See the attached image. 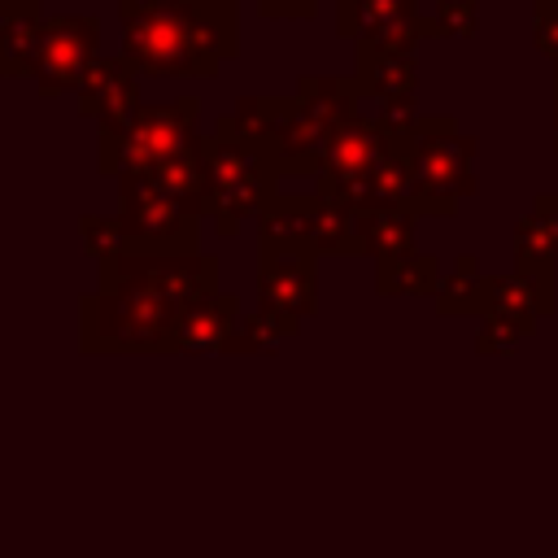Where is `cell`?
I'll list each match as a JSON object with an SVG mask.
<instances>
[{
    "mask_svg": "<svg viewBox=\"0 0 558 558\" xmlns=\"http://www.w3.org/2000/svg\"><path fill=\"white\" fill-rule=\"evenodd\" d=\"M279 340H283V327L270 318V314H248L244 318V327L227 340V349L222 353H275L279 349Z\"/></svg>",
    "mask_w": 558,
    "mask_h": 558,
    "instance_id": "cb8c5ba5",
    "label": "cell"
},
{
    "mask_svg": "<svg viewBox=\"0 0 558 558\" xmlns=\"http://www.w3.org/2000/svg\"><path fill=\"white\" fill-rule=\"evenodd\" d=\"M558 262V192H536L514 222V270H554Z\"/></svg>",
    "mask_w": 558,
    "mask_h": 558,
    "instance_id": "ac0fdd59",
    "label": "cell"
},
{
    "mask_svg": "<svg viewBox=\"0 0 558 558\" xmlns=\"http://www.w3.org/2000/svg\"><path fill=\"white\" fill-rule=\"evenodd\" d=\"M445 283L436 253H410L401 262L375 266V292L379 296H436Z\"/></svg>",
    "mask_w": 558,
    "mask_h": 558,
    "instance_id": "44dd1931",
    "label": "cell"
},
{
    "mask_svg": "<svg viewBox=\"0 0 558 558\" xmlns=\"http://www.w3.org/2000/svg\"><path fill=\"white\" fill-rule=\"evenodd\" d=\"M357 222V240H362V253L379 266V262H401L414 248V231H418V214L414 209H375V214H362L353 218Z\"/></svg>",
    "mask_w": 558,
    "mask_h": 558,
    "instance_id": "ffe728a7",
    "label": "cell"
},
{
    "mask_svg": "<svg viewBox=\"0 0 558 558\" xmlns=\"http://www.w3.org/2000/svg\"><path fill=\"white\" fill-rule=\"evenodd\" d=\"M292 96L305 100L310 113L318 122H327L331 131H340V126L362 118V96L353 87V74H301Z\"/></svg>",
    "mask_w": 558,
    "mask_h": 558,
    "instance_id": "d6986e66",
    "label": "cell"
},
{
    "mask_svg": "<svg viewBox=\"0 0 558 558\" xmlns=\"http://www.w3.org/2000/svg\"><path fill=\"white\" fill-rule=\"evenodd\" d=\"M196 122H201V100L196 96L144 105L135 113L131 131L113 148H100L96 153V166H100V174H113V179L157 170V166L174 161L179 153H187L201 140L196 135Z\"/></svg>",
    "mask_w": 558,
    "mask_h": 558,
    "instance_id": "8992f818",
    "label": "cell"
},
{
    "mask_svg": "<svg viewBox=\"0 0 558 558\" xmlns=\"http://www.w3.org/2000/svg\"><path fill=\"white\" fill-rule=\"evenodd\" d=\"M44 9L39 0H0V74L22 78L35 65L44 39Z\"/></svg>",
    "mask_w": 558,
    "mask_h": 558,
    "instance_id": "e0dca14e",
    "label": "cell"
},
{
    "mask_svg": "<svg viewBox=\"0 0 558 558\" xmlns=\"http://www.w3.org/2000/svg\"><path fill=\"white\" fill-rule=\"evenodd\" d=\"M218 292L214 253H118L78 301L83 353H170L183 314Z\"/></svg>",
    "mask_w": 558,
    "mask_h": 558,
    "instance_id": "6da1fadb",
    "label": "cell"
},
{
    "mask_svg": "<svg viewBox=\"0 0 558 558\" xmlns=\"http://www.w3.org/2000/svg\"><path fill=\"white\" fill-rule=\"evenodd\" d=\"M122 57L153 78H218L240 52V9H196L183 0H118Z\"/></svg>",
    "mask_w": 558,
    "mask_h": 558,
    "instance_id": "7a4b0ae2",
    "label": "cell"
},
{
    "mask_svg": "<svg viewBox=\"0 0 558 558\" xmlns=\"http://www.w3.org/2000/svg\"><path fill=\"white\" fill-rule=\"evenodd\" d=\"M257 310L270 314L283 336H296V327L318 314V257L257 240Z\"/></svg>",
    "mask_w": 558,
    "mask_h": 558,
    "instance_id": "8fae6325",
    "label": "cell"
},
{
    "mask_svg": "<svg viewBox=\"0 0 558 558\" xmlns=\"http://www.w3.org/2000/svg\"><path fill=\"white\" fill-rule=\"evenodd\" d=\"M353 87L362 100H375L379 109L414 100L418 61L414 52H353Z\"/></svg>",
    "mask_w": 558,
    "mask_h": 558,
    "instance_id": "9a60e30c",
    "label": "cell"
},
{
    "mask_svg": "<svg viewBox=\"0 0 558 558\" xmlns=\"http://www.w3.org/2000/svg\"><path fill=\"white\" fill-rule=\"evenodd\" d=\"M554 310V270H510L488 275L484 310H480V353H510L536 323Z\"/></svg>",
    "mask_w": 558,
    "mask_h": 558,
    "instance_id": "30bf717a",
    "label": "cell"
},
{
    "mask_svg": "<svg viewBox=\"0 0 558 558\" xmlns=\"http://www.w3.org/2000/svg\"><path fill=\"white\" fill-rule=\"evenodd\" d=\"M532 48L558 65V0H532Z\"/></svg>",
    "mask_w": 558,
    "mask_h": 558,
    "instance_id": "484cf974",
    "label": "cell"
},
{
    "mask_svg": "<svg viewBox=\"0 0 558 558\" xmlns=\"http://www.w3.org/2000/svg\"><path fill=\"white\" fill-rule=\"evenodd\" d=\"M445 31V39H471L475 35V17H480V0H436L432 13Z\"/></svg>",
    "mask_w": 558,
    "mask_h": 558,
    "instance_id": "d4e9b609",
    "label": "cell"
},
{
    "mask_svg": "<svg viewBox=\"0 0 558 558\" xmlns=\"http://www.w3.org/2000/svg\"><path fill=\"white\" fill-rule=\"evenodd\" d=\"M235 131L275 161L279 174H314L323 170V157L336 140L327 122L310 113L296 96H240L231 109Z\"/></svg>",
    "mask_w": 558,
    "mask_h": 558,
    "instance_id": "5b68a950",
    "label": "cell"
},
{
    "mask_svg": "<svg viewBox=\"0 0 558 558\" xmlns=\"http://www.w3.org/2000/svg\"><path fill=\"white\" fill-rule=\"evenodd\" d=\"M336 35L353 52H414L418 39H445L440 22L418 13V0H336Z\"/></svg>",
    "mask_w": 558,
    "mask_h": 558,
    "instance_id": "7c38bea8",
    "label": "cell"
},
{
    "mask_svg": "<svg viewBox=\"0 0 558 558\" xmlns=\"http://www.w3.org/2000/svg\"><path fill=\"white\" fill-rule=\"evenodd\" d=\"M262 17H283V22H305L318 13V0H257Z\"/></svg>",
    "mask_w": 558,
    "mask_h": 558,
    "instance_id": "4316f807",
    "label": "cell"
},
{
    "mask_svg": "<svg viewBox=\"0 0 558 558\" xmlns=\"http://www.w3.org/2000/svg\"><path fill=\"white\" fill-rule=\"evenodd\" d=\"M235 314H240V301H235L231 292H214V296L196 301V305L183 314L170 353H222L227 340L240 331Z\"/></svg>",
    "mask_w": 558,
    "mask_h": 558,
    "instance_id": "2e32d148",
    "label": "cell"
},
{
    "mask_svg": "<svg viewBox=\"0 0 558 558\" xmlns=\"http://www.w3.org/2000/svg\"><path fill=\"white\" fill-rule=\"evenodd\" d=\"M484 292H488V275L480 270V257L475 253H458L453 270L445 275V283L436 292V314H445V318L480 314L484 310Z\"/></svg>",
    "mask_w": 558,
    "mask_h": 558,
    "instance_id": "7402d4cb",
    "label": "cell"
},
{
    "mask_svg": "<svg viewBox=\"0 0 558 558\" xmlns=\"http://www.w3.org/2000/svg\"><path fill=\"white\" fill-rule=\"evenodd\" d=\"M397 148L405 157L410 183H414V214L418 218H449L466 196H475L471 161L480 153L475 135H462L453 118L423 113L414 131L397 135Z\"/></svg>",
    "mask_w": 558,
    "mask_h": 558,
    "instance_id": "277c9868",
    "label": "cell"
},
{
    "mask_svg": "<svg viewBox=\"0 0 558 558\" xmlns=\"http://www.w3.org/2000/svg\"><path fill=\"white\" fill-rule=\"evenodd\" d=\"M257 240L292 244L314 257H366L357 222L318 192H279L257 218Z\"/></svg>",
    "mask_w": 558,
    "mask_h": 558,
    "instance_id": "52a82bcc",
    "label": "cell"
},
{
    "mask_svg": "<svg viewBox=\"0 0 558 558\" xmlns=\"http://www.w3.org/2000/svg\"><path fill=\"white\" fill-rule=\"evenodd\" d=\"M113 218L122 227L126 253H201V214L157 192L144 174L118 179Z\"/></svg>",
    "mask_w": 558,
    "mask_h": 558,
    "instance_id": "9c48e42d",
    "label": "cell"
},
{
    "mask_svg": "<svg viewBox=\"0 0 558 558\" xmlns=\"http://www.w3.org/2000/svg\"><path fill=\"white\" fill-rule=\"evenodd\" d=\"M279 196V170L266 153H257L222 113L214 131L205 135V218L222 240L240 235L248 218H262V209Z\"/></svg>",
    "mask_w": 558,
    "mask_h": 558,
    "instance_id": "3957f363",
    "label": "cell"
},
{
    "mask_svg": "<svg viewBox=\"0 0 558 558\" xmlns=\"http://www.w3.org/2000/svg\"><path fill=\"white\" fill-rule=\"evenodd\" d=\"M183 4H196V9H222V4H235V0H183Z\"/></svg>",
    "mask_w": 558,
    "mask_h": 558,
    "instance_id": "f1b7e54d",
    "label": "cell"
},
{
    "mask_svg": "<svg viewBox=\"0 0 558 558\" xmlns=\"http://www.w3.org/2000/svg\"><path fill=\"white\" fill-rule=\"evenodd\" d=\"M78 235H83L87 257H96V262L126 253V240H122V227H118L113 214H109V218H105V214H83V218H78Z\"/></svg>",
    "mask_w": 558,
    "mask_h": 558,
    "instance_id": "603a6c76",
    "label": "cell"
},
{
    "mask_svg": "<svg viewBox=\"0 0 558 558\" xmlns=\"http://www.w3.org/2000/svg\"><path fill=\"white\" fill-rule=\"evenodd\" d=\"M100 61V17L92 13H57L44 22V39L31 65V78L44 100L57 96H78L83 78Z\"/></svg>",
    "mask_w": 558,
    "mask_h": 558,
    "instance_id": "4fadbf2b",
    "label": "cell"
},
{
    "mask_svg": "<svg viewBox=\"0 0 558 558\" xmlns=\"http://www.w3.org/2000/svg\"><path fill=\"white\" fill-rule=\"evenodd\" d=\"M554 153H558V65H554Z\"/></svg>",
    "mask_w": 558,
    "mask_h": 558,
    "instance_id": "83f0119b",
    "label": "cell"
},
{
    "mask_svg": "<svg viewBox=\"0 0 558 558\" xmlns=\"http://www.w3.org/2000/svg\"><path fill=\"white\" fill-rule=\"evenodd\" d=\"M140 109H144L140 105V70L122 52L118 57H100L92 65V74L83 78V87H78V113L96 122L100 148H113L131 131Z\"/></svg>",
    "mask_w": 558,
    "mask_h": 558,
    "instance_id": "5bb4252c",
    "label": "cell"
},
{
    "mask_svg": "<svg viewBox=\"0 0 558 558\" xmlns=\"http://www.w3.org/2000/svg\"><path fill=\"white\" fill-rule=\"evenodd\" d=\"M392 148H397V135L384 131L375 118H357V122L340 126L323 157L314 192L327 196L331 205H340L349 218H362L371 205V183H375L379 166L392 157Z\"/></svg>",
    "mask_w": 558,
    "mask_h": 558,
    "instance_id": "ba28073f",
    "label": "cell"
}]
</instances>
